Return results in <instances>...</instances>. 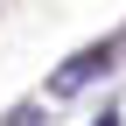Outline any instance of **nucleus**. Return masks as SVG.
I'll use <instances>...</instances> for the list:
<instances>
[{
	"label": "nucleus",
	"instance_id": "2",
	"mask_svg": "<svg viewBox=\"0 0 126 126\" xmlns=\"http://www.w3.org/2000/svg\"><path fill=\"white\" fill-rule=\"evenodd\" d=\"M91 126H119V119H112V112H105V119H91Z\"/></svg>",
	"mask_w": 126,
	"mask_h": 126
},
{
	"label": "nucleus",
	"instance_id": "1",
	"mask_svg": "<svg viewBox=\"0 0 126 126\" xmlns=\"http://www.w3.org/2000/svg\"><path fill=\"white\" fill-rule=\"evenodd\" d=\"M105 70H112V49L98 42V49H84V56H70V63L49 70V98H70V91H84L91 77H105Z\"/></svg>",
	"mask_w": 126,
	"mask_h": 126
}]
</instances>
